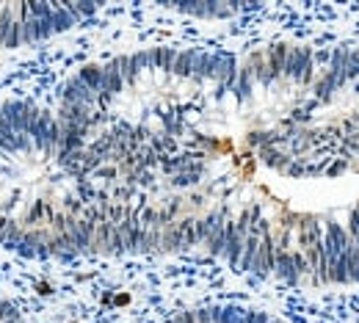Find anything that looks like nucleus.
Returning a JSON list of instances; mask_svg holds the SVG:
<instances>
[{
	"instance_id": "nucleus-1",
	"label": "nucleus",
	"mask_w": 359,
	"mask_h": 323,
	"mask_svg": "<svg viewBox=\"0 0 359 323\" xmlns=\"http://www.w3.org/2000/svg\"><path fill=\"white\" fill-rule=\"evenodd\" d=\"M91 246L94 227L64 166L55 116L25 99L0 102V249L69 260Z\"/></svg>"
},
{
	"instance_id": "nucleus-2",
	"label": "nucleus",
	"mask_w": 359,
	"mask_h": 323,
	"mask_svg": "<svg viewBox=\"0 0 359 323\" xmlns=\"http://www.w3.org/2000/svg\"><path fill=\"white\" fill-rule=\"evenodd\" d=\"M97 11L94 3H0V47H22L75 28Z\"/></svg>"
},
{
	"instance_id": "nucleus-3",
	"label": "nucleus",
	"mask_w": 359,
	"mask_h": 323,
	"mask_svg": "<svg viewBox=\"0 0 359 323\" xmlns=\"http://www.w3.org/2000/svg\"><path fill=\"white\" fill-rule=\"evenodd\" d=\"M166 323H282L273 321L271 315L260 310H246V307H199V310H185L177 312Z\"/></svg>"
},
{
	"instance_id": "nucleus-4",
	"label": "nucleus",
	"mask_w": 359,
	"mask_h": 323,
	"mask_svg": "<svg viewBox=\"0 0 359 323\" xmlns=\"http://www.w3.org/2000/svg\"><path fill=\"white\" fill-rule=\"evenodd\" d=\"M0 323H25V318L20 315V310L0 293Z\"/></svg>"
},
{
	"instance_id": "nucleus-5",
	"label": "nucleus",
	"mask_w": 359,
	"mask_h": 323,
	"mask_svg": "<svg viewBox=\"0 0 359 323\" xmlns=\"http://www.w3.org/2000/svg\"><path fill=\"white\" fill-rule=\"evenodd\" d=\"M346 169H348V160H334V163L326 166V174H329V177H340Z\"/></svg>"
}]
</instances>
